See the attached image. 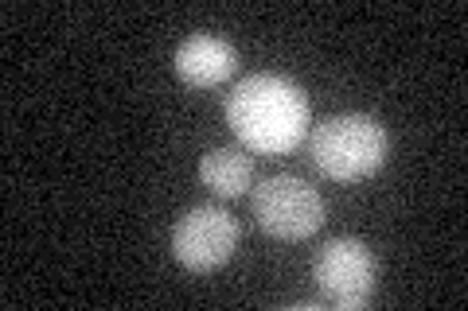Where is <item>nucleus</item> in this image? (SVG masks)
Wrapping results in <instances>:
<instances>
[{"label": "nucleus", "instance_id": "f257e3e1", "mask_svg": "<svg viewBox=\"0 0 468 311\" xmlns=\"http://www.w3.org/2000/svg\"><path fill=\"white\" fill-rule=\"evenodd\" d=\"M227 121L242 148L285 156L309 132V98L285 74H246L227 98Z\"/></svg>", "mask_w": 468, "mask_h": 311}, {"label": "nucleus", "instance_id": "f03ea898", "mask_svg": "<svg viewBox=\"0 0 468 311\" xmlns=\"http://www.w3.org/2000/svg\"><path fill=\"white\" fill-rule=\"evenodd\" d=\"M309 152L332 183H359L387 164L390 137L371 113H335L313 129Z\"/></svg>", "mask_w": 468, "mask_h": 311}, {"label": "nucleus", "instance_id": "7ed1b4c3", "mask_svg": "<svg viewBox=\"0 0 468 311\" xmlns=\"http://www.w3.org/2000/svg\"><path fill=\"white\" fill-rule=\"evenodd\" d=\"M254 218L277 242H304L324 222V199L301 175H270L254 187Z\"/></svg>", "mask_w": 468, "mask_h": 311}, {"label": "nucleus", "instance_id": "20e7f679", "mask_svg": "<svg viewBox=\"0 0 468 311\" xmlns=\"http://www.w3.org/2000/svg\"><path fill=\"white\" fill-rule=\"evenodd\" d=\"M375 276H378L375 254L359 238H332L313 261V280L320 288V300L344 311L367 307Z\"/></svg>", "mask_w": 468, "mask_h": 311}, {"label": "nucleus", "instance_id": "39448f33", "mask_svg": "<svg viewBox=\"0 0 468 311\" xmlns=\"http://www.w3.org/2000/svg\"><path fill=\"white\" fill-rule=\"evenodd\" d=\"M239 245V222L223 206H192L172 226V257L192 273H211L227 264Z\"/></svg>", "mask_w": 468, "mask_h": 311}, {"label": "nucleus", "instance_id": "423d86ee", "mask_svg": "<svg viewBox=\"0 0 468 311\" xmlns=\"http://www.w3.org/2000/svg\"><path fill=\"white\" fill-rule=\"evenodd\" d=\"M172 67L187 86L215 90V86L234 78V70H239V51H234V43H227V39L199 32V36H187L180 47H176Z\"/></svg>", "mask_w": 468, "mask_h": 311}, {"label": "nucleus", "instance_id": "0eeeda50", "mask_svg": "<svg viewBox=\"0 0 468 311\" xmlns=\"http://www.w3.org/2000/svg\"><path fill=\"white\" fill-rule=\"evenodd\" d=\"M199 180L218 199H239V195L250 191L254 164H250V156H246V148L218 144V148H211V152L199 160Z\"/></svg>", "mask_w": 468, "mask_h": 311}]
</instances>
